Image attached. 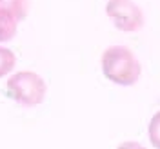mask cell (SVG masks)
Wrapping results in <instances>:
<instances>
[{"mask_svg":"<svg viewBox=\"0 0 160 149\" xmlns=\"http://www.w3.org/2000/svg\"><path fill=\"white\" fill-rule=\"evenodd\" d=\"M104 77L117 86H133L142 75L137 55L126 46H111L102 53L100 58Z\"/></svg>","mask_w":160,"mask_h":149,"instance_id":"6da1fadb","label":"cell"},{"mask_svg":"<svg viewBox=\"0 0 160 149\" xmlns=\"http://www.w3.org/2000/svg\"><path fill=\"white\" fill-rule=\"evenodd\" d=\"M18 27V18L8 9L0 7V42H9L15 38Z\"/></svg>","mask_w":160,"mask_h":149,"instance_id":"277c9868","label":"cell"},{"mask_svg":"<svg viewBox=\"0 0 160 149\" xmlns=\"http://www.w3.org/2000/svg\"><path fill=\"white\" fill-rule=\"evenodd\" d=\"M148 131H149L151 146H153L155 149H160V111H157V113L153 115Z\"/></svg>","mask_w":160,"mask_h":149,"instance_id":"52a82bcc","label":"cell"},{"mask_svg":"<svg viewBox=\"0 0 160 149\" xmlns=\"http://www.w3.org/2000/svg\"><path fill=\"white\" fill-rule=\"evenodd\" d=\"M48 86L44 78L35 71H18L11 75L6 84V95L17 104L33 107L44 102Z\"/></svg>","mask_w":160,"mask_h":149,"instance_id":"7a4b0ae2","label":"cell"},{"mask_svg":"<svg viewBox=\"0 0 160 149\" xmlns=\"http://www.w3.org/2000/svg\"><path fill=\"white\" fill-rule=\"evenodd\" d=\"M15 64H17L15 53L8 47H0V78L9 75L11 71L15 69Z\"/></svg>","mask_w":160,"mask_h":149,"instance_id":"8992f818","label":"cell"},{"mask_svg":"<svg viewBox=\"0 0 160 149\" xmlns=\"http://www.w3.org/2000/svg\"><path fill=\"white\" fill-rule=\"evenodd\" d=\"M0 7L2 9L11 11L18 22L28 18V13H29V2L28 0H0Z\"/></svg>","mask_w":160,"mask_h":149,"instance_id":"5b68a950","label":"cell"},{"mask_svg":"<svg viewBox=\"0 0 160 149\" xmlns=\"http://www.w3.org/2000/svg\"><path fill=\"white\" fill-rule=\"evenodd\" d=\"M117 149H146V147L138 142H122Z\"/></svg>","mask_w":160,"mask_h":149,"instance_id":"ba28073f","label":"cell"},{"mask_svg":"<svg viewBox=\"0 0 160 149\" xmlns=\"http://www.w3.org/2000/svg\"><path fill=\"white\" fill-rule=\"evenodd\" d=\"M106 13L115 27L124 33H137L144 27V11L133 0H108Z\"/></svg>","mask_w":160,"mask_h":149,"instance_id":"3957f363","label":"cell"}]
</instances>
